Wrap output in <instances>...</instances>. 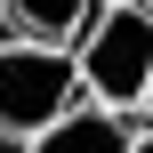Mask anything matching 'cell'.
<instances>
[{
    "instance_id": "cell-1",
    "label": "cell",
    "mask_w": 153,
    "mask_h": 153,
    "mask_svg": "<svg viewBox=\"0 0 153 153\" xmlns=\"http://www.w3.org/2000/svg\"><path fill=\"white\" fill-rule=\"evenodd\" d=\"M89 97H81V65L73 48H32V40H8L0 48V145L24 153L32 137H48L56 121H73Z\"/></svg>"
},
{
    "instance_id": "cell-6",
    "label": "cell",
    "mask_w": 153,
    "mask_h": 153,
    "mask_svg": "<svg viewBox=\"0 0 153 153\" xmlns=\"http://www.w3.org/2000/svg\"><path fill=\"white\" fill-rule=\"evenodd\" d=\"M0 48H8V0H0Z\"/></svg>"
},
{
    "instance_id": "cell-5",
    "label": "cell",
    "mask_w": 153,
    "mask_h": 153,
    "mask_svg": "<svg viewBox=\"0 0 153 153\" xmlns=\"http://www.w3.org/2000/svg\"><path fill=\"white\" fill-rule=\"evenodd\" d=\"M137 113H145V129H153V81H145V105H137Z\"/></svg>"
},
{
    "instance_id": "cell-9",
    "label": "cell",
    "mask_w": 153,
    "mask_h": 153,
    "mask_svg": "<svg viewBox=\"0 0 153 153\" xmlns=\"http://www.w3.org/2000/svg\"><path fill=\"white\" fill-rule=\"evenodd\" d=\"M137 8H145V16H153V0H137Z\"/></svg>"
},
{
    "instance_id": "cell-10",
    "label": "cell",
    "mask_w": 153,
    "mask_h": 153,
    "mask_svg": "<svg viewBox=\"0 0 153 153\" xmlns=\"http://www.w3.org/2000/svg\"><path fill=\"white\" fill-rule=\"evenodd\" d=\"M0 153H8V145H0Z\"/></svg>"
},
{
    "instance_id": "cell-7",
    "label": "cell",
    "mask_w": 153,
    "mask_h": 153,
    "mask_svg": "<svg viewBox=\"0 0 153 153\" xmlns=\"http://www.w3.org/2000/svg\"><path fill=\"white\" fill-rule=\"evenodd\" d=\"M97 8H137V0H97Z\"/></svg>"
},
{
    "instance_id": "cell-8",
    "label": "cell",
    "mask_w": 153,
    "mask_h": 153,
    "mask_svg": "<svg viewBox=\"0 0 153 153\" xmlns=\"http://www.w3.org/2000/svg\"><path fill=\"white\" fill-rule=\"evenodd\" d=\"M137 153H153V129H145V137H137Z\"/></svg>"
},
{
    "instance_id": "cell-2",
    "label": "cell",
    "mask_w": 153,
    "mask_h": 153,
    "mask_svg": "<svg viewBox=\"0 0 153 153\" xmlns=\"http://www.w3.org/2000/svg\"><path fill=\"white\" fill-rule=\"evenodd\" d=\"M73 65H81V97L97 113H137L153 81V16L145 8H97L73 40Z\"/></svg>"
},
{
    "instance_id": "cell-4",
    "label": "cell",
    "mask_w": 153,
    "mask_h": 153,
    "mask_svg": "<svg viewBox=\"0 0 153 153\" xmlns=\"http://www.w3.org/2000/svg\"><path fill=\"white\" fill-rule=\"evenodd\" d=\"M89 16H97V0H8V40H32V48H73Z\"/></svg>"
},
{
    "instance_id": "cell-3",
    "label": "cell",
    "mask_w": 153,
    "mask_h": 153,
    "mask_svg": "<svg viewBox=\"0 0 153 153\" xmlns=\"http://www.w3.org/2000/svg\"><path fill=\"white\" fill-rule=\"evenodd\" d=\"M137 137H145V113H97V105H81L73 121H56L24 153H137Z\"/></svg>"
}]
</instances>
